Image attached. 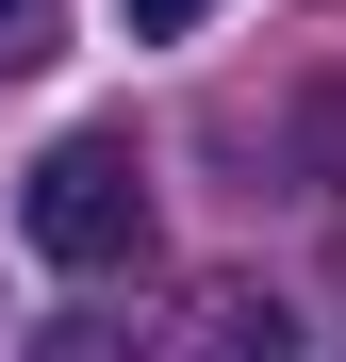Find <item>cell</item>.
Masks as SVG:
<instances>
[{"mask_svg": "<svg viewBox=\"0 0 346 362\" xmlns=\"http://www.w3.org/2000/svg\"><path fill=\"white\" fill-rule=\"evenodd\" d=\"M50 49H67V0H0V83L50 66Z\"/></svg>", "mask_w": 346, "mask_h": 362, "instance_id": "obj_2", "label": "cell"}, {"mask_svg": "<svg viewBox=\"0 0 346 362\" xmlns=\"http://www.w3.org/2000/svg\"><path fill=\"white\" fill-rule=\"evenodd\" d=\"M214 17V0H132V33H198Z\"/></svg>", "mask_w": 346, "mask_h": 362, "instance_id": "obj_3", "label": "cell"}, {"mask_svg": "<svg viewBox=\"0 0 346 362\" xmlns=\"http://www.w3.org/2000/svg\"><path fill=\"white\" fill-rule=\"evenodd\" d=\"M17 230H33L50 264H83V280H99V264H132V247H149V165H132V132H67V148L33 165Z\"/></svg>", "mask_w": 346, "mask_h": 362, "instance_id": "obj_1", "label": "cell"}]
</instances>
